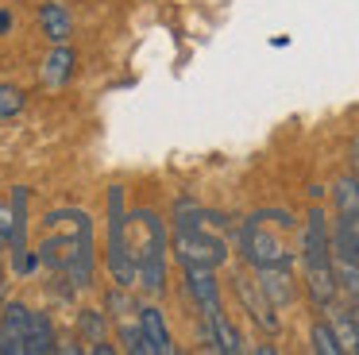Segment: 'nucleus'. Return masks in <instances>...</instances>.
I'll list each match as a JSON object with an SVG mask.
<instances>
[{"mask_svg": "<svg viewBox=\"0 0 359 355\" xmlns=\"http://www.w3.org/2000/svg\"><path fill=\"white\" fill-rule=\"evenodd\" d=\"M39 267L62 274L74 290L93 286L97 247H93V216L86 208H55L47 216V239L39 243Z\"/></svg>", "mask_w": 359, "mask_h": 355, "instance_id": "1", "label": "nucleus"}, {"mask_svg": "<svg viewBox=\"0 0 359 355\" xmlns=\"http://www.w3.org/2000/svg\"><path fill=\"white\" fill-rule=\"evenodd\" d=\"M39 27H43V35H47L50 43H66V39L74 35L70 12H66L58 0H47V4L39 8Z\"/></svg>", "mask_w": 359, "mask_h": 355, "instance_id": "13", "label": "nucleus"}, {"mask_svg": "<svg viewBox=\"0 0 359 355\" xmlns=\"http://www.w3.org/2000/svg\"><path fill=\"white\" fill-rule=\"evenodd\" d=\"M0 251H4V239H0ZM0 301H4V267H0Z\"/></svg>", "mask_w": 359, "mask_h": 355, "instance_id": "22", "label": "nucleus"}, {"mask_svg": "<svg viewBox=\"0 0 359 355\" xmlns=\"http://www.w3.org/2000/svg\"><path fill=\"white\" fill-rule=\"evenodd\" d=\"M8 255H12V267H16L20 278H27L39 267V251H32V247H20V251H8Z\"/></svg>", "mask_w": 359, "mask_h": 355, "instance_id": "19", "label": "nucleus"}, {"mask_svg": "<svg viewBox=\"0 0 359 355\" xmlns=\"http://www.w3.org/2000/svg\"><path fill=\"white\" fill-rule=\"evenodd\" d=\"M186 290H189V297H194V305L201 309L205 324H209L212 316L224 313V309H220V282H217V270L189 267V270H186Z\"/></svg>", "mask_w": 359, "mask_h": 355, "instance_id": "8", "label": "nucleus"}, {"mask_svg": "<svg viewBox=\"0 0 359 355\" xmlns=\"http://www.w3.org/2000/svg\"><path fill=\"white\" fill-rule=\"evenodd\" d=\"M212 224H217V216H209L189 197H182L174 205V255H178L182 270L189 267L217 270L228 259V243L220 232H212Z\"/></svg>", "mask_w": 359, "mask_h": 355, "instance_id": "2", "label": "nucleus"}, {"mask_svg": "<svg viewBox=\"0 0 359 355\" xmlns=\"http://www.w3.org/2000/svg\"><path fill=\"white\" fill-rule=\"evenodd\" d=\"M274 213H255L251 220H243L240 228V251L248 259L251 270L263 267H290V247L282 243V236L271 228Z\"/></svg>", "mask_w": 359, "mask_h": 355, "instance_id": "6", "label": "nucleus"}, {"mask_svg": "<svg viewBox=\"0 0 359 355\" xmlns=\"http://www.w3.org/2000/svg\"><path fill=\"white\" fill-rule=\"evenodd\" d=\"M109 239H104V262H109V274L116 286L132 290L135 286V259H132V239H128V208H124V185H112L109 197Z\"/></svg>", "mask_w": 359, "mask_h": 355, "instance_id": "5", "label": "nucleus"}, {"mask_svg": "<svg viewBox=\"0 0 359 355\" xmlns=\"http://www.w3.org/2000/svg\"><path fill=\"white\" fill-rule=\"evenodd\" d=\"M27 324H32V309L24 301H8L0 313V355L27 351Z\"/></svg>", "mask_w": 359, "mask_h": 355, "instance_id": "7", "label": "nucleus"}, {"mask_svg": "<svg viewBox=\"0 0 359 355\" xmlns=\"http://www.w3.org/2000/svg\"><path fill=\"white\" fill-rule=\"evenodd\" d=\"M50 351H58L55 324H50L47 313H35V309H32V324H27V351L24 355H50Z\"/></svg>", "mask_w": 359, "mask_h": 355, "instance_id": "14", "label": "nucleus"}, {"mask_svg": "<svg viewBox=\"0 0 359 355\" xmlns=\"http://www.w3.org/2000/svg\"><path fill=\"white\" fill-rule=\"evenodd\" d=\"M313 351H317V355H344L340 351V340H336V332H332V324H328V321H317V324H313Z\"/></svg>", "mask_w": 359, "mask_h": 355, "instance_id": "16", "label": "nucleus"}, {"mask_svg": "<svg viewBox=\"0 0 359 355\" xmlns=\"http://www.w3.org/2000/svg\"><path fill=\"white\" fill-rule=\"evenodd\" d=\"M351 159H355V174H351V178L359 182V139H351Z\"/></svg>", "mask_w": 359, "mask_h": 355, "instance_id": "21", "label": "nucleus"}, {"mask_svg": "<svg viewBox=\"0 0 359 355\" xmlns=\"http://www.w3.org/2000/svg\"><path fill=\"white\" fill-rule=\"evenodd\" d=\"M74 74V51L66 43H55L47 54V62H43V85L47 89H62L66 81H70Z\"/></svg>", "mask_w": 359, "mask_h": 355, "instance_id": "12", "label": "nucleus"}, {"mask_svg": "<svg viewBox=\"0 0 359 355\" xmlns=\"http://www.w3.org/2000/svg\"><path fill=\"white\" fill-rule=\"evenodd\" d=\"M78 328H81V336H86L89 344H101L104 340V316L97 313V309H86V313L78 316Z\"/></svg>", "mask_w": 359, "mask_h": 355, "instance_id": "18", "label": "nucleus"}, {"mask_svg": "<svg viewBox=\"0 0 359 355\" xmlns=\"http://www.w3.org/2000/svg\"><path fill=\"white\" fill-rule=\"evenodd\" d=\"M255 286H259V293H263L274 309H286L290 301H294V274H290V267H263V270H255Z\"/></svg>", "mask_w": 359, "mask_h": 355, "instance_id": "11", "label": "nucleus"}, {"mask_svg": "<svg viewBox=\"0 0 359 355\" xmlns=\"http://www.w3.org/2000/svg\"><path fill=\"white\" fill-rule=\"evenodd\" d=\"M135 324L143 332V351L147 355H174V340H170V328H166L163 309L140 305L135 309Z\"/></svg>", "mask_w": 359, "mask_h": 355, "instance_id": "9", "label": "nucleus"}, {"mask_svg": "<svg viewBox=\"0 0 359 355\" xmlns=\"http://www.w3.org/2000/svg\"><path fill=\"white\" fill-rule=\"evenodd\" d=\"M8 31H12V12L0 8V35H8Z\"/></svg>", "mask_w": 359, "mask_h": 355, "instance_id": "20", "label": "nucleus"}, {"mask_svg": "<svg viewBox=\"0 0 359 355\" xmlns=\"http://www.w3.org/2000/svg\"><path fill=\"white\" fill-rule=\"evenodd\" d=\"M232 286H236V297L243 301V309H248V316L259 324L263 332H278V309L271 305V301L259 293V286L255 282H248L243 274H236L232 278Z\"/></svg>", "mask_w": 359, "mask_h": 355, "instance_id": "10", "label": "nucleus"}, {"mask_svg": "<svg viewBox=\"0 0 359 355\" xmlns=\"http://www.w3.org/2000/svg\"><path fill=\"white\" fill-rule=\"evenodd\" d=\"M20 112H24V89L0 81V120H12V116H20Z\"/></svg>", "mask_w": 359, "mask_h": 355, "instance_id": "17", "label": "nucleus"}, {"mask_svg": "<svg viewBox=\"0 0 359 355\" xmlns=\"http://www.w3.org/2000/svg\"><path fill=\"white\" fill-rule=\"evenodd\" d=\"M302 262H305V286L317 309H328L340 293L336 286V262H332V228H328L325 213L309 208L302 232Z\"/></svg>", "mask_w": 359, "mask_h": 355, "instance_id": "4", "label": "nucleus"}, {"mask_svg": "<svg viewBox=\"0 0 359 355\" xmlns=\"http://www.w3.org/2000/svg\"><path fill=\"white\" fill-rule=\"evenodd\" d=\"M328 324H332V332H336V340H340V351H351L355 355L359 351V316L351 313V309H336V301L328 305Z\"/></svg>", "mask_w": 359, "mask_h": 355, "instance_id": "15", "label": "nucleus"}, {"mask_svg": "<svg viewBox=\"0 0 359 355\" xmlns=\"http://www.w3.org/2000/svg\"><path fill=\"white\" fill-rule=\"evenodd\" d=\"M128 239H132V259H135V286L143 293H151V297H163L166 293V251H170L163 216L151 213V208H135L128 216Z\"/></svg>", "mask_w": 359, "mask_h": 355, "instance_id": "3", "label": "nucleus"}]
</instances>
